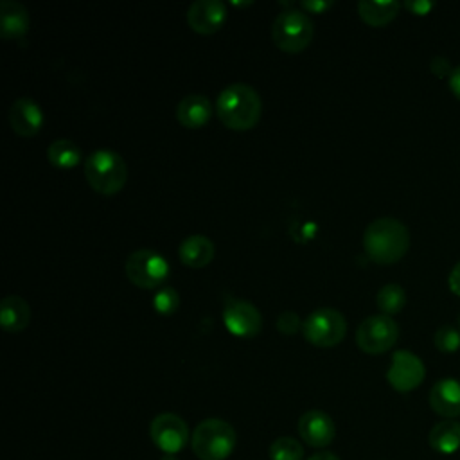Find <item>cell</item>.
<instances>
[{
    "instance_id": "1",
    "label": "cell",
    "mask_w": 460,
    "mask_h": 460,
    "mask_svg": "<svg viewBox=\"0 0 460 460\" xmlns=\"http://www.w3.org/2000/svg\"><path fill=\"white\" fill-rule=\"evenodd\" d=\"M363 248L370 261L377 264H394L408 252L410 232L406 225L395 217H377L365 228Z\"/></svg>"
},
{
    "instance_id": "2",
    "label": "cell",
    "mask_w": 460,
    "mask_h": 460,
    "mask_svg": "<svg viewBox=\"0 0 460 460\" xmlns=\"http://www.w3.org/2000/svg\"><path fill=\"white\" fill-rule=\"evenodd\" d=\"M216 113L228 129L248 131L261 119L262 101L252 84L232 83L217 95Z\"/></svg>"
},
{
    "instance_id": "3",
    "label": "cell",
    "mask_w": 460,
    "mask_h": 460,
    "mask_svg": "<svg viewBox=\"0 0 460 460\" xmlns=\"http://www.w3.org/2000/svg\"><path fill=\"white\" fill-rule=\"evenodd\" d=\"M84 178L95 192L111 196L126 185L128 165L117 151L97 149L84 160Z\"/></svg>"
},
{
    "instance_id": "4",
    "label": "cell",
    "mask_w": 460,
    "mask_h": 460,
    "mask_svg": "<svg viewBox=\"0 0 460 460\" xmlns=\"http://www.w3.org/2000/svg\"><path fill=\"white\" fill-rule=\"evenodd\" d=\"M235 442L237 435L234 426L216 417L201 420L190 437L192 453L199 460H225L232 455Z\"/></svg>"
},
{
    "instance_id": "5",
    "label": "cell",
    "mask_w": 460,
    "mask_h": 460,
    "mask_svg": "<svg viewBox=\"0 0 460 460\" xmlns=\"http://www.w3.org/2000/svg\"><path fill=\"white\" fill-rule=\"evenodd\" d=\"M314 36V25L311 18L300 9H288L277 14L271 23L273 43L289 54L302 52Z\"/></svg>"
},
{
    "instance_id": "6",
    "label": "cell",
    "mask_w": 460,
    "mask_h": 460,
    "mask_svg": "<svg viewBox=\"0 0 460 460\" xmlns=\"http://www.w3.org/2000/svg\"><path fill=\"white\" fill-rule=\"evenodd\" d=\"M124 271L133 286L140 289H155L162 288L169 277L171 266L162 253L151 248H140L128 255Z\"/></svg>"
},
{
    "instance_id": "7",
    "label": "cell",
    "mask_w": 460,
    "mask_h": 460,
    "mask_svg": "<svg viewBox=\"0 0 460 460\" xmlns=\"http://www.w3.org/2000/svg\"><path fill=\"white\" fill-rule=\"evenodd\" d=\"M302 334L314 347H336L347 334L345 316L332 307L311 311L302 323Z\"/></svg>"
},
{
    "instance_id": "8",
    "label": "cell",
    "mask_w": 460,
    "mask_h": 460,
    "mask_svg": "<svg viewBox=\"0 0 460 460\" xmlns=\"http://www.w3.org/2000/svg\"><path fill=\"white\" fill-rule=\"evenodd\" d=\"M399 336L395 320L388 314H370L356 329V345L367 354H381L394 347Z\"/></svg>"
},
{
    "instance_id": "9",
    "label": "cell",
    "mask_w": 460,
    "mask_h": 460,
    "mask_svg": "<svg viewBox=\"0 0 460 460\" xmlns=\"http://www.w3.org/2000/svg\"><path fill=\"white\" fill-rule=\"evenodd\" d=\"M149 435L153 444L164 455L180 453L189 442V426L187 422L171 411L158 413L149 424Z\"/></svg>"
},
{
    "instance_id": "10",
    "label": "cell",
    "mask_w": 460,
    "mask_h": 460,
    "mask_svg": "<svg viewBox=\"0 0 460 460\" xmlns=\"http://www.w3.org/2000/svg\"><path fill=\"white\" fill-rule=\"evenodd\" d=\"M223 322L226 331L237 338H253L262 329L261 311L244 298H230L225 304Z\"/></svg>"
},
{
    "instance_id": "11",
    "label": "cell",
    "mask_w": 460,
    "mask_h": 460,
    "mask_svg": "<svg viewBox=\"0 0 460 460\" xmlns=\"http://www.w3.org/2000/svg\"><path fill=\"white\" fill-rule=\"evenodd\" d=\"M426 376L424 363L420 358L410 350H395L392 356L386 379L397 392H410L417 388Z\"/></svg>"
},
{
    "instance_id": "12",
    "label": "cell",
    "mask_w": 460,
    "mask_h": 460,
    "mask_svg": "<svg viewBox=\"0 0 460 460\" xmlns=\"http://www.w3.org/2000/svg\"><path fill=\"white\" fill-rule=\"evenodd\" d=\"M226 22V5L221 0H196L187 9V23L198 34H214Z\"/></svg>"
},
{
    "instance_id": "13",
    "label": "cell",
    "mask_w": 460,
    "mask_h": 460,
    "mask_svg": "<svg viewBox=\"0 0 460 460\" xmlns=\"http://www.w3.org/2000/svg\"><path fill=\"white\" fill-rule=\"evenodd\" d=\"M298 435L311 447H327L336 435V426L331 415L322 410H307L298 419Z\"/></svg>"
},
{
    "instance_id": "14",
    "label": "cell",
    "mask_w": 460,
    "mask_h": 460,
    "mask_svg": "<svg viewBox=\"0 0 460 460\" xmlns=\"http://www.w3.org/2000/svg\"><path fill=\"white\" fill-rule=\"evenodd\" d=\"M43 120V110L32 97H18L9 106V126L20 137H34Z\"/></svg>"
},
{
    "instance_id": "15",
    "label": "cell",
    "mask_w": 460,
    "mask_h": 460,
    "mask_svg": "<svg viewBox=\"0 0 460 460\" xmlns=\"http://www.w3.org/2000/svg\"><path fill=\"white\" fill-rule=\"evenodd\" d=\"M214 115L212 101L201 93L185 95L176 106V119L183 128L198 129L203 128Z\"/></svg>"
},
{
    "instance_id": "16",
    "label": "cell",
    "mask_w": 460,
    "mask_h": 460,
    "mask_svg": "<svg viewBox=\"0 0 460 460\" xmlns=\"http://www.w3.org/2000/svg\"><path fill=\"white\" fill-rule=\"evenodd\" d=\"M429 406L435 413L455 419L460 415V381L444 377L437 381L429 390Z\"/></svg>"
},
{
    "instance_id": "17",
    "label": "cell",
    "mask_w": 460,
    "mask_h": 460,
    "mask_svg": "<svg viewBox=\"0 0 460 460\" xmlns=\"http://www.w3.org/2000/svg\"><path fill=\"white\" fill-rule=\"evenodd\" d=\"M31 25L29 11L16 0L0 2V34L5 40H18L27 34Z\"/></svg>"
},
{
    "instance_id": "18",
    "label": "cell",
    "mask_w": 460,
    "mask_h": 460,
    "mask_svg": "<svg viewBox=\"0 0 460 460\" xmlns=\"http://www.w3.org/2000/svg\"><path fill=\"white\" fill-rule=\"evenodd\" d=\"M178 255L185 266L203 268L212 262V259L216 255V246L207 235L194 234L181 241V244L178 248Z\"/></svg>"
},
{
    "instance_id": "19",
    "label": "cell",
    "mask_w": 460,
    "mask_h": 460,
    "mask_svg": "<svg viewBox=\"0 0 460 460\" xmlns=\"http://www.w3.org/2000/svg\"><path fill=\"white\" fill-rule=\"evenodd\" d=\"M31 322V307L18 295H7L0 304V323L5 332H22Z\"/></svg>"
},
{
    "instance_id": "20",
    "label": "cell",
    "mask_w": 460,
    "mask_h": 460,
    "mask_svg": "<svg viewBox=\"0 0 460 460\" xmlns=\"http://www.w3.org/2000/svg\"><path fill=\"white\" fill-rule=\"evenodd\" d=\"M428 442L433 451L440 455H453L460 449V422L455 419H444L437 422L428 435Z\"/></svg>"
},
{
    "instance_id": "21",
    "label": "cell",
    "mask_w": 460,
    "mask_h": 460,
    "mask_svg": "<svg viewBox=\"0 0 460 460\" xmlns=\"http://www.w3.org/2000/svg\"><path fill=\"white\" fill-rule=\"evenodd\" d=\"M399 7L401 4L397 0H359L358 14L365 23L372 27H381L395 18Z\"/></svg>"
},
{
    "instance_id": "22",
    "label": "cell",
    "mask_w": 460,
    "mask_h": 460,
    "mask_svg": "<svg viewBox=\"0 0 460 460\" xmlns=\"http://www.w3.org/2000/svg\"><path fill=\"white\" fill-rule=\"evenodd\" d=\"M47 158L56 169H72L81 162V149L68 138H58L49 144Z\"/></svg>"
},
{
    "instance_id": "23",
    "label": "cell",
    "mask_w": 460,
    "mask_h": 460,
    "mask_svg": "<svg viewBox=\"0 0 460 460\" xmlns=\"http://www.w3.org/2000/svg\"><path fill=\"white\" fill-rule=\"evenodd\" d=\"M376 302H377V307L383 311V314H395L399 313L404 304H406V293L404 289L395 284V282H390V284H385L379 291H377V296H376Z\"/></svg>"
},
{
    "instance_id": "24",
    "label": "cell",
    "mask_w": 460,
    "mask_h": 460,
    "mask_svg": "<svg viewBox=\"0 0 460 460\" xmlns=\"http://www.w3.org/2000/svg\"><path fill=\"white\" fill-rule=\"evenodd\" d=\"M270 460H302L304 447L293 437H279L270 444Z\"/></svg>"
},
{
    "instance_id": "25",
    "label": "cell",
    "mask_w": 460,
    "mask_h": 460,
    "mask_svg": "<svg viewBox=\"0 0 460 460\" xmlns=\"http://www.w3.org/2000/svg\"><path fill=\"white\" fill-rule=\"evenodd\" d=\"M178 307H180V295L172 286H162L156 289L153 296V309L158 314L171 316L176 313Z\"/></svg>"
},
{
    "instance_id": "26",
    "label": "cell",
    "mask_w": 460,
    "mask_h": 460,
    "mask_svg": "<svg viewBox=\"0 0 460 460\" xmlns=\"http://www.w3.org/2000/svg\"><path fill=\"white\" fill-rule=\"evenodd\" d=\"M433 343L442 352H455L460 347V332L453 325H440L433 334Z\"/></svg>"
},
{
    "instance_id": "27",
    "label": "cell",
    "mask_w": 460,
    "mask_h": 460,
    "mask_svg": "<svg viewBox=\"0 0 460 460\" xmlns=\"http://www.w3.org/2000/svg\"><path fill=\"white\" fill-rule=\"evenodd\" d=\"M302 320L295 311H282L277 318V331L286 336H293L302 331Z\"/></svg>"
},
{
    "instance_id": "28",
    "label": "cell",
    "mask_w": 460,
    "mask_h": 460,
    "mask_svg": "<svg viewBox=\"0 0 460 460\" xmlns=\"http://www.w3.org/2000/svg\"><path fill=\"white\" fill-rule=\"evenodd\" d=\"M429 68H431V72H433L435 75H440V77H442V75H447V77H449V74L453 72L449 59L444 58V56H435V58L431 59V63H429Z\"/></svg>"
},
{
    "instance_id": "29",
    "label": "cell",
    "mask_w": 460,
    "mask_h": 460,
    "mask_svg": "<svg viewBox=\"0 0 460 460\" xmlns=\"http://www.w3.org/2000/svg\"><path fill=\"white\" fill-rule=\"evenodd\" d=\"M302 11H307V13H313V14H320L323 11H327L329 7H332V2H323V0H307V2H302L300 4Z\"/></svg>"
},
{
    "instance_id": "30",
    "label": "cell",
    "mask_w": 460,
    "mask_h": 460,
    "mask_svg": "<svg viewBox=\"0 0 460 460\" xmlns=\"http://www.w3.org/2000/svg\"><path fill=\"white\" fill-rule=\"evenodd\" d=\"M404 7L411 11L413 14H428V11L433 7V2L429 0H406Z\"/></svg>"
},
{
    "instance_id": "31",
    "label": "cell",
    "mask_w": 460,
    "mask_h": 460,
    "mask_svg": "<svg viewBox=\"0 0 460 460\" xmlns=\"http://www.w3.org/2000/svg\"><path fill=\"white\" fill-rule=\"evenodd\" d=\"M449 289L460 296V261L453 266L449 273Z\"/></svg>"
},
{
    "instance_id": "32",
    "label": "cell",
    "mask_w": 460,
    "mask_h": 460,
    "mask_svg": "<svg viewBox=\"0 0 460 460\" xmlns=\"http://www.w3.org/2000/svg\"><path fill=\"white\" fill-rule=\"evenodd\" d=\"M447 81H449V88H451V92L460 99V65L453 68V72L449 74Z\"/></svg>"
},
{
    "instance_id": "33",
    "label": "cell",
    "mask_w": 460,
    "mask_h": 460,
    "mask_svg": "<svg viewBox=\"0 0 460 460\" xmlns=\"http://www.w3.org/2000/svg\"><path fill=\"white\" fill-rule=\"evenodd\" d=\"M307 460H340L334 453H329V451H320V453H314L311 455Z\"/></svg>"
},
{
    "instance_id": "34",
    "label": "cell",
    "mask_w": 460,
    "mask_h": 460,
    "mask_svg": "<svg viewBox=\"0 0 460 460\" xmlns=\"http://www.w3.org/2000/svg\"><path fill=\"white\" fill-rule=\"evenodd\" d=\"M160 460H178V458H176V455H162Z\"/></svg>"
}]
</instances>
